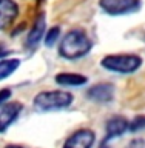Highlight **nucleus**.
I'll return each mask as SVG.
<instances>
[{"label":"nucleus","mask_w":145,"mask_h":148,"mask_svg":"<svg viewBox=\"0 0 145 148\" xmlns=\"http://www.w3.org/2000/svg\"><path fill=\"white\" fill-rule=\"evenodd\" d=\"M93 43L83 29H71L62 37L59 46V54L63 59L77 60L82 59L91 51Z\"/></svg>","instance_id":"f257e3e1"},{"label":"nucleus","mask_w":145,"mask_h":148,"mask_svg":"<svg viewBox=\"0 0 145 148\" xmlns=\"http://www.w3.org/2000/svg\"><path fill=\"white\" fill-rule=\"evenodd\" d=\"M73 94L67 91H42L34 97V106L39 111H54V110H63L68 108L73 103Z\"/></svg>","instance_id":"f03ea898"},{"label":"nucleus","mask_w":145,"mask_h":148,"mask_svg":"<svg viewBox=\"0 0 145 148\" xmlns=\"http://www.w3.org/2000/svg\"><path fill=\"white\" fill-rule=\"evenodd\" d=\"M100 65L111 73L131 74L141 68L142 57H139L136 54H111L102 59Z\"/></svg>","instance_id":"7ed1b4c3"},{"label":"nucleus","mask_w":145,"mask_h":148,"mask_svg":"<svg viewBox=\"0 0 145 148\" xmlns=\"http://www.w3.org/2000/svg\"><path fill=\"white\" fill-rule=\"evenodd\" d=\"M99 6L110 16H125L141 8V0H99Z\"/></svg>","instance_id":"20e7f679"},{"label":"nucleus","mask_w":145,"mask_h":148,"mask_svg":"<svg viewBox=\"0 0 145 148\" xmlns=\"http://www.w3.org/2000/svg\"><path fill=\"white\" fill-rule=\"evenodd\" d=\"M20 111L22 103H19V102H6V103L0 105V133L6 131L16 122Z\"/></svg>","instance_id":"39448f33"},{"label":"nucleus","mask_w":145,"mask_h":148,"mask_svg":"<svg viewBox=\"0 0 145 148\" xmlns=\"http://www.w3.org/2000/svg\"><path fill=\"white\" fill-rule=\"evenodd\" d=\"M94 133L91 130H77L63 143V148H91L94 143Z\"/></svg>","instance_id":"423d86ee"},{"label":"nucleus","mask_w":145,"mask_h":148,"mask_svg":"<svg viewBox=\"0 0 145 148\" xmlns=\"http://www.w3.org/2000/svg\"><path fill=\"white\" fill-rule=\"evenodd\" d=\"M19 16V6L14 0H0V31L12 25Z\"/></svg>","instance_id":"0eeeda50"},{"label":"nucleus","mask_w":145,"mask_h":148,"mask_svg":"<svg viewBox=\"0 0 145 148\" xmlns=\"http://www.w3.org/2000/svg\"><path fill=\"white\" fill-rule=\"evenodd\" d=\"M88 99L93 102H97V103H107V102H111L114 97V86L111 83H99V85L91 86L90 90L87 91Z\"/></svg>","instance_id":"6e6552de"},{"label":"nucleus","mask_w":145,"mask_h":148,"mask_svg":"<svg viewBox=\"0 0 145 148\" xmlns=\"http://www.w3.org/2000/svg\"><path fill=\"white\" fill-rule=\"evenodd\" d=\"M130 127V122L122 116H114V117L108 119L107 122V127H105V131H107V139H114V137H119L128 130Z\"/></svg>","instance_id":"1a4fd4ad"},{"label":"nucleus","mask_w":145,"mask_h":148,"mask_svg":"<svg viewBox=\"0 0 145 148\" xmlns=\"http://www.w3.org/2000/svg\"><path fill=\"white\" fill-rule=\"evenodd\" d=\"M45 16H42L36 20L34 26L31 28L30 34L26 37V46L28 48H36L39 45V42L42 40V37H45Z\"/></svg>","instance_id":"9d476101"},{"label":"nucleus","mask_w":145,"mask_h":148,"mask_svg":"<svg viewBox=\"0 0 145 148\" xmlns=\"http://www.w3.org/2000/svg\"><path fill=\"white\" fill-rule=\"evenodd\" d=\"M54 80L60 86H80L87 83V77L79 73H59Z\"/></svg>","instance_id":"9b49d317"},{"label":"nucleus","mask_w":145,"mask_h":148,"mask_svg":"<svg viewBox=\"0 0 145 148\" xmlns=\"http://www.w3.org/2000/svg\"><path fill=\"white\" fill-rule=\"evenodd\" d=\"M20 65L19 59H0V80H5L16 71Z\"/></svg>","instance_id":"f8f14e48"},{"label":"nucleus","mask_w":145,"mask_h":148,"mask_svg":"<svg viewBox=\"0 0 145 148\" xmlns=\"http://www.w3.org/2000/svg\"><path fill=\"white\" fill-rule=\"evenodd\" d=\"M59 37H60V28L59 26L49 28L48 32L45 34V45L46 46H53L56 42L59 40Z\"/></svg>","instance_id":"ddd939ff"},{"label":"nucleus","mask_w":145,"mask_h":148,"mask_svg":"<svg viewBox=\"0 0 145 148\" xmlns=\"http://www.w3.org/2000/svg\"><path fill=\"white\" fill-rule=\"evenodd\" d=\"M144 128H145V116H137V117H134V120L130 123V127H128V130L133 131V133H137V131H141V130H144Z\"/></svg>","instance_id":"4468645a"},{"label":"nucleus","mask_w":145,"mask_h":148,"mask_svg":"<svg viewBox=\"0 0 145 148\" xmlns=\"http://www.w3.org/2000/svg\"><path fill=\"white\" fill-rule=\"evenodd\" d=\"M11 90H8V88H5V90L0 91V105L6 103V102H9V99H11Z\"/></svg>","instance_id":"2eb2a0df"},{"label":"nucleus","mask_w":145,"mask_h":148,"mask_svg":"<svg viewBox=\"0 0 145 148\" xmlns=\"http://www.w3.org/2000/svg\"><path fill=\"white\" fill-rule=\"evenodd\" d=\"M145 147V142L141 140V139H134V140L128 145V148H144Z\"/></svg>","instance_id":"dca6fc26"},{"label":"nucleus","mask_w":145,"mask_h":148,"mask_svg":"<svg viewBox=\"0 0 145 148\" xmlns=\"http://www.w3.org/2000/svg\"><path fill=\"white\" fill-rule=\"evenodd\" d=\"M6 148H22V147H17V145H8Z\"/></svg>","instance_id":"f3484780"},{"label":"nucleus","mask_w":145,"mask_h":148,"mask_svg":"<svg viewBox=\"0 0 145 148\" xmlns=\"http://www.w3.org/2000/svg\"><path fill=\"white\" fill-rule=\"evenodd\" d=\"M3 56H6V51H0V57H3Z\"/></svg>","instance_id":"a211bd4d"},{"label":"nucleus","mask_w":145,"mask_h":148,"mask_svg":"<svg viewBox=\"0 0 145 148\" xmlns=\"http://www.w3.org/2000/svg\"><path fill=\"white\" fill-rule=\"evenodd\" d=\"M100 148H108V147H107V145H102V147H100Z\"/></svg>","instance_id":"6ab92c4d"}]
</instances>
